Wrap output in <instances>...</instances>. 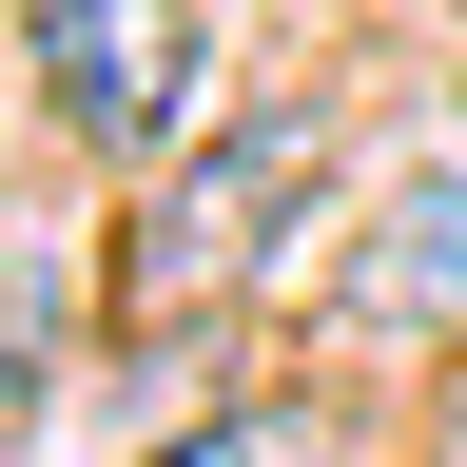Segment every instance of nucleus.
<instances>
[{
    "instance_id": "f257e3e1",
    "label": "nucleus",
    "mask_w": 467,
    "mask_h": 467,
    "mask_svg": "<svg viewBox=\"0 0 467 467\" xmlns=\"http://www.w3.org/2000/svg\"><path fill=\"white\" fill-rule=\"evenodd\" d=\"M331 195V117H234L214 156H175L156 195H137V234H117V312H137V350H195L234 292L273 273V234Z\"/></svg>"
},
{
    "instance_id": "20e7f679",
    "label": "nucleus",
    "mask_w": 467,
    "mask_h": 467,
    "mask_svg": "<svg viewBox=\"0 0 467 467\" xmlns=\"http://www.w3.org/2000/svg\"><path fill=\"white\" fill-rule=\"evenodd\" d=\"M370 292H389V312H429V331L467 312V156L389 195V254H370Z\"/></svg>"
},
{
    "instance_id": "f03ea898",
    "label": "nucleus",
    "mask_w": 467,
    "mask_h": 467,
    "mask_svg": "<svg viewBox=\"0 0 467 467\" xmlns=\"http://www.w3.org/2000/svg\"><path fill=\"white\" fill-rule=\"evenodd\" d=\"M20 78L78 117L98 156L175 137V78H195V0H20Z\"/></svg>"
},
{
    "instance_id": "39448f33",
    "label": "nucleus",
    "mask_w": 467,
    "mask_h": 467,
    "mask_svg": "<svg viewBox=\"0 0 467 467\" xmlns=\"http://www.w3.org/2000/svg\"><path fill=\"white\" fill-rule=\"evenodd\" d=\"M195 467H273V429H214V448H195Z\"/></svg>"
},
{
    "instance_id": "7ed1b4c3",
    "label": "nucleus",
    "mask_w": 467,
    "mask_h": 467,
    "mask_svg": "<svg viewBox=\"0 0 467 467\" xmlns=\"http://www.w3.org/2000/svg\"><path fill=\"white\" fill-rule=\"evenodd\" d=\"M58 350H78V254L58 234H0V429H39Z\"/></svg>"
}]
</instances>
